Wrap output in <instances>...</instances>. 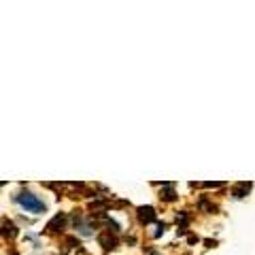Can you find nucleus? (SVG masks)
Listing matches in <instances>:
<instances>
[{
	"instance_id": "nucleus-6",
	"label": "nucleus",
	"mask_w": 255,
	"mask_h": 255,
	"mask_svg": "<svg viewBox=\"0 0 255 255\" xmlns=\"http://www.w3.org/2000/svg\"><path fill=\"white\" fill-rule=\"evenodd\" d=\"M249 189H251V183H238V185H234V189H232V196L234 198H245L247 194H249Z\"/></svg>"
},
{
	"instance_id": "nucleus-4",
	"label": "nucleus",
	"mask_w": 255,
	"mask_h": 255,
	"mask_svg": "<svg viewBox=\"0 0 255 255\" xmlns=\"http://www.w3.org/2000/svg\"><path fill=\"white\" fill-rule=\"evenodd\" d=\"M162 187H164V189H162V194H159V198H162V200H166V202L177 200V191H174L172 183H164Z\"/></svg>"
},
{
	"instance_id": "nucleus-3",
	"label": "nucleus",
	"mask_w": 255,
	"mask_h": 255,
	"mask_svg": "<svg viewBox=\"0 0 255 255\" xmlns=\"http://www.w3.org/2000/svg\"><path fill=\"white\" fill-rule=\"evenodd\" d=\"M98 243L105 247L107 251H111V249H115V247H117V238L111 234V230H107V232H102V234L98 236Z\"/></svg>"
},
{
	"instance_id": "nucleus-1",
	"label": "nucleus",
	"mask_w": 255,
	"mask_h": 255,
	"mask_svg": "<svg viewBox=\"0 0 255 255\" xmlns=\"http://www.w3.org/2000/svg\"><path fill=\"white\" fill-rule=\"evenodd\" d=\"M17 204L28 213H45V202L38 200V196L30 194V191H21L17 196Z\"/></svg>"
},
{
	"instance_id": "nucleus-2",
	"label": "nucleus",
	"mask_w": 255,
	"mask_h": 255,
	"mask_svg": "<svg viewBox=\"0 0 255 255\" xmlns=\"http://www.w3.org/2000/svg\"><path fill=\"white\" fill-rule=\"evenodd\" d=\"M155 217H157V215H155L153 206H140V209H138V221L145 223V226H147V223H151V221H155Z\"/></svg>"
},
{
	"instance_id": "nucleus-8",
	"label": "nucleus",
	"mask_w": 255,
	"mask_h": 255,
	"mask_svg": "<svg viewBox=\"0 0 255 255\" xmlns=\"http://www.w3.org/2000/svg\"><path fill=\"white\" fill-rule=\"evenodd\" d=\"M164 230H166V223H159V226L155 228V232H153V236L157 238V236H162L164 234Z\"/></svg>"
},
{
	"instance_id": "nucleus-7",
	"label": "nucleus",
	"mask_w": 255,
	"mask_h": 255,
	"mask_svg": "<svg viewBox=\"0 0 255 255\" xmlns=\"http://www.w3.org/2000/svg\"><path fill=\"white\" fill-rule=\"evenodd\" d=\"M6 234H9V236L13 238L15 234H17V230H15L13 223H6V221H4V236H6Z\"/></svg>"
},
{
	"instance_id": "nucleus-9",
	"label": "nucleus",
	"mask_w": 255,
	"mask_h": 255,
	"mask_svg": "<svg viewBox=\"0 0 255 255\" xmlns=\"http://www.w3.org/2000/svg\"><path fill=\"white\" fill-rule=\"evenodd\" d=\"M79 255H87V253H83V251H81V253H79Z\"/></svg>"
},
{
	"instance_id": "nucleus-5",
	"label": "nucleus",
	"mask_w": 255,
	"mask_h": 255,
	"mask_svg": "<svg viewBox=\"0 0 255 255\" xmlns=\"http://www.w3.org/2000/svg\"><path fill=\"white\" fill-rule=\"evenodd\" d=\"M64 223H66V217H64V215H55V217L47 223V232H58V230L64 228Z\"/></svg>"
}]
</instances>
